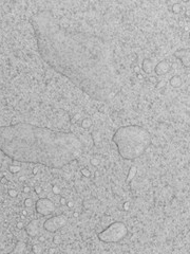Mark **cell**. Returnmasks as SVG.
Returning a JSON list of instances; mask_svg holds the SVG:
<instances>
[{
  "label": "cell",
  "instance_id": "6da1fadb",
  "mask_svg": "<svg viewBox=\"0 0 190 254\" xmlns=\"http://www.w3.org/2000/svg\"><path fill=\"white\" fill-rule=\"evenodd\" d=\"M38 52L51 68L97 102L115 96L118 74L108 39L90 28L65 26L50 11L31 17Z\"/></svg>",
  "mask_w": 190,
  "mask_h": 254
},
{
  "label": "cell",
  "instance_id": "7a4b0ae2",
  "mask_svg": "<svg viewBox=\"0 0 190 254\" xmlns=\"http://www.w3.org/2000/svg\"><path fill=\"white\" fill-rule=\"evenodd\" d=\"M0 150L19 163L60 169L80 156L84 144L72 132L16 123L0 126Z\"/></svg>",
  "mask_w": 190,
  "mask_h": 254
},
{
  "label": "cell",
  "instance_id": "3957f363",
  "mask_svg": "<svg viewBox=\"0 0 190 254\" xmlns=\"http://www.w3.org/2000/svg\"><path fill=\"white\" fill-rule=\"evenodd\" d=\"M112 141L116 145L119 156L124 160L132 161L147 150L151 144V134L142 126L127 125L119 127L114 132Z\"/></svg>",
  "mask_w": 190,
  "mask_h": 254
},
{
  "label": "cell",
  "instance_id": "277c9868",
  "mask_svg": "<svg viewBox=\"0 0 190 254\" xmlns=\"http://www.w3.org/2000/svg\"><path fill=\"white\" fill-rule=\"evenodd\" d=\"M128 234V229L124 222L115 221L98 233V239L105 244H115L124 239Z\"/></svg>",
  "mask_w": 190,
  "mask_h": 254
},
{
  "label": "cell",
  "instance_id": "5b68a950",
  "mask_svg": "<svg viewBox=\"0 0 190 254\" xmlns=\"http://www.w3.org/2000/svg\"><path fill=\"white\" fill-rule=\"evenodd\" d=\"M67 222H68V218L65 215L53 216L43 222V229L50 233H55L65 227Z\"/></svg>",
  "mask_w": 190,
  "mask_h": 254
},
{
  "label": "cell",
  "instance_id": "8992f818",
  "mask_svg": "<svg viewBox=\"0 0 190 254\" xmlns=\"http://www.w3.org/2000/svg\"><path fill=\"white\" fill-rule=\"evenodd\" d=\"M35 210L40 215L48 216V215H51L54 212L55 205L53 203V201L49 199V198H40L35 203Z\"/></svg>",
  "mask_w": 190,
  "mask_h": 254
},
{
  "label": "cell",
  "instance_id": "52a82bcc",
  "mask_svg": "<svg viewBox=\"0 0 190 254\" xmlns=\"http://www.w3.org/2000/svg\"><path fill=\"white\" fill-rule=\"evenodd\" d=\"M25 232L30 237H36L39 234V220L35 219V220H31L29 223H27L25 227Z\"/></svg>",
  "mask_w": 190,
  "mask_h": 254
},
{
  "label": "cell",
  "instance_id": "ba28073f",
  "mask_svg": "<svg viewBox=\"0 0 190 254\" xmlns=\"http://www.w3.org/2000/svg\"><path fill=\"white\" fill-rule=\"evenodd\" d=\"M170 69H171V65L166 61H162L157 63L156 66L154 67V72L156 73V75H166Z\"/></svg>",
  "mask_w": 190,
  "mask_h": 254
},
{
  "label": "cell",
  "instance_id": "9c48e42d",
  "mask_svg": "<svg viewBox=\"0 0 190 254\" xmlns=\"http://www.w3.org/2000/svg\"><path fill=\"white\" fill-rule=\"evenodd\" d=\"M174 56L177 59H180L182 64L186 67L189 68V51L188 50H179L174 53Z\"/></svg>",
  "mask_w": 190,
  "mask_h": 254
},
{
  "label": "cell",
  "instance_id": "30bf717a",
  "mask_svg": "<svg viewBox=\"0 0 190 254\" xmlns=\"http://www.w3.org/2000/svg\"><path fill=\"white\" fill-rule=\"evenodd\" d=\"M142 69L145 73H147V74L151 73L152 70L154 69V66H153V63H152L151 59H149V58L144 59V61H142Z\"/></svg>",
  "mask_w": 190,
  "mask_h": 254
},
{
  "label": "cell",
  "instance_id": "8fae6325",
  "mask_svg": "<svg viewBox=\"0 0 190 254\" xmlns=\"http://www.w3.org/2000/svg\"><path fill=\"white\" fill-rule=\"evenodd\" d=\"M169 85L173 87V88H179L182 85V78L179 75H174L169 79Z\"/></svg>",
  "mask_w": 190,
  "mask_h": 254
},
{
  "label": "cell",
  "instance_id": "7c38bea8",
  "mask_svg": "<svg viewBox=\"0 0 190 254\" xmlns=\"http://www.w3.org/2000/svg\"><path fill=\"white\" fill-rule=\"evenodd\" d=\"M25 251V244L23 241H17L15 249L11 253H23Z\"/></svg>",
  "mask_w": 190,
  "mask_h": 254
},
{
  "label": "cell",
  "instance_id": "4fadbf2b",
  "mask_svg": "<svg viewBox=\"0 0 190 254\" xmlns=\"http://www.w3.org/2000/svg\"><path fill=\"white\" fill-rule=\"evenodd\" d=\"M92 120L91 119H89V118H85V119H82V121H81V123H80V126L82 127L84 129H89L91 126H92Z\"/></svg>",
  "mask_w": 190,
  "mask_h": 254
},
{
  "label": "cell",
  "instance_id": "5bb4252c",
  "mask_svg": "<svg viewBox=\"0 0 190 254\" xmlns=\"http://www.w3.org/2000/svg\"><path fill=\"white\" fill-rule=\"evenodd\" d=\"M136 172H137V168L135 167V166H131L130 167V169H129V174H128V176H127V181L128 182H130L134 177H135V174H136Z\"/></svg>",
  "mask_w": 190,
  "mask_h": 254
},
{
  "label": "cell",
  "instance_id": "9a60e30c",
  "mask_svg": "<svg viewBox=\"0 0 190 254\" xmlns=\"http://www.w3.org/2000/svg\"><path fill=\"white\" fill-rule=\"evenodd\" d=\"M20 169H21V167L17 164H11L9 166V172L11 174H17V173L20 172Z\"/></svg>",
  "mask_w": 190,
  "mask_h": 254
},
{
  "label": "cell",
  "instance_id": "2e32d148",
  "mask_svg": "<svg viewBox=\"0 0 190 254\" xmlns=\"http://www.w3.org/2000/svg\"><path fill=\"white\" fill-rule=\"evenodd\" d=\"M34 204V201L32 198H25L24 200H23V205L25 206V208H31V206H33Z\"/></svg>",
  "mask_w": 190,
  "mask_h": 254
},
{
  "label": "cell",
  "instance_id": "e0dca14e",
  "mask_svg": "<svg viewBox=\"0 0 190 254\" xmlns=\"http://www.w3.org/2000/svg\"><path fill=\"white\" fill-rule=\"evenodd\" d=\"M181 9H182V6H181L180 3H174V4L172 5V7H171V10H172V12L174 14H179L181 12Z\"/></svg>",
  "mask_w": 190,
  "mask_h": 254
},
{
  "label": "cell",
  "instance_id": "ac0fdd59",
  "mask_svg": "<svg viewBox=\"0 0 190 254\" xmlns=\"http://www.w3.org/2000/svg\"><path fill=\"white\" fill-rule=\"evenodd\" d=\"M80 173H81V175H82V176H84L85 178H89V177H91V175H92V173H91L90 169L85 168V167L80 169Z\"/></svg>",
  "mask_w": 190,
  "mask_h": 254
},
{
  "label": "cell",
  "instance_id": "d6986e66",
  "mask_svg": "<svg viewBox=\"0 0 190 254\" xmlns=\"http://www.w3.org/2000/svg\"><path fill=\"white\" fill-rule=\"evenodd\" d=\"M7 195L12 198H15L18 196V192H17V190H15V189H10L7 190Z\"/></svg>",
  "mask_w": 190,
  "mask_h": 254
},
{
  "label": "cell",
  "instance_id": "ffe728a7",
  "mask_svg": "<svg viewBox=\"0 0 190 254\" xmlns=\"http://www.w3.org/2000/svg\"><path fill=\"white\" fill-rule=\"evenodd\" d=\"M90 163L92 164L93 166H95V167H97V166L100 164V160H99L98 158H92V159L90 160Z\"/></svg>",
  "mask_w": 190,
  "mask_h": 254
},
{
  "label": "cell",
  "instance_id": "44dd1931",
  "mask_svg": "<svg viewBox=\"0 0 190 254\" xmlns=\"http://www.w3.org/2000/svg\"><path fill=\"white\" fill-rule=\"evenodd\" d=\"M60 192H61V190L58 185H53L52 186V193L54 194V195H59Z\"/></svg>",
  "mask_w": 190,
  "mask_h": 254
},
{
  "label": "cell",
  "instance_id": "7402d4cb",
  "mask_svg": "<svg viewBox=\"0 0 190 254\" xmlns=\"http://www.w3.org/2000/svg\"><path fill=\"white\" fill-rule=\"evenodd\" d=\"M53 243H54L55 245H59V244L61 243V237L58 236V235L54 236V237H53Z\"/></svg>",
  "mask_w": 190,
  "mask_h": 254
},
{
  "label": "cell",
  "instance_id": "603a6c76",
  "mask_svg": "<svg viewBox=\"0 0 190 254\" xmlns=\"http://www.w3.org/2000/svg\"><path fill=\"white\" fill-rule=\"evenodd\" d=\"M41 251H42V250L40 248V246H38V245H34L33 246V252L34 253H40Z\"/></svg>",
  "mask_w": 190,
  "mask_h": 254
},
{
  "label": "cell",
  "instance_id": "cb8c5ba5",
  "mask_svg": "<svg viewBox=\"0 0 190 254\" xmlns=\"http://www.w3.org/2000/svg\"><path fill=\"white\" fill-rule=\"evenodd\" d=\"M34 192L36 193V195H40L42 193V188L41 186H35L34 188Z\"/></svg>",
  "mask_w": 190,
  "mask_h": 254
},
{
  "label": "cell",
  "instance_id": "d4e9b609",
  "mask_svg": "<svg viewBox=\"0 0 190 254\" xmlns=\"http://www.w3.org/2000/svg\"><path fill=\"white\" fill-rule=\"evenodd\" d=\"M67 201H68V200H67L66 197H60V198H59V203H60L61 205H66Z\"/></svg>",
  "mask_w": 190,
  "mask_h": 254
},
{
  "label": "cell",
  "instance_id": "484cf974",
  "mask_svg": "<svg viewBox=\"0 0 190 254\" xmlns=\"http://www.w3.org/2000/svg\"><path fill=\"white\" fill-rule=\"evenodd\" d=\"M24 223H23L22 221H19V222H17V224H16V228L17 229H19V230H21V229H24Z\"/></svg>",
  "mask_w": 190,
  "mask_h": 254
},
{
  "label": "cell",
  "instance_id": "4316f807",
  "mask_svg": "<svg viewBox=\"0 0 190 254\" xmlns=\"http://www.w3.org/2000/svg\"><path fill=\"white\" fill-rule=\"evenodd\" d=\"M130 206H131V204H130V202H125V203H124V210H125V211L128 212L129 210H130Z\"/></svg>",
  "mask_w": 190,
  "mask_h": 254
},
{
  "label": "cell",
  "instance_id": "83f0119b",
  "mask_svg": "<svg viewBox=\"0 0 190 254\" xmlns=\"http://www.w3.org/2000/svg\"><path fill=\"white\" fill-rule=\"evenodd\" d=\"M23 193H25V194H29V193H31V188L29 185H25V186H23Z\"/></svg>",
  "mask_w": 190,
  "mask_h": 254
},
{
  "label": "cell",
  "instance_id": "f1b7e54d",
  "mask_svg": "<svg viewBox=\"0 0 190 254\" xmlns=\"http://www.w3.org/2000/svg\"><path fill=\"white\" fill-rule=\"evenodd\" d=\"M67 206H68L69 209H73L74 208V202L73 201H67Z\"/></svg>",
  "mask_w": 190,
  "mask_h": 254
},
{
  "label": "cell",
  "instance_id": "f546056e",
  "mask_svg": "<svg viewBox=\"0 0 190 254\" xmlns=\"http://www.w3.org/2000/svg\"><path fill=\"white\" fill-rule=\"evenodd\" d=\"M0 183H1V184H6V183H7V179H6V178H4V177L1 178V180H0Z\"/></svg>",
  "mask_w": 190,
  "mask_h": 254
},
{
  "label": "cell",
  "instance_id": "4dcf8cb0",
  "mask_svg": "<svg viewBox=\"0 0 190 254\" xmlns=\"http://www.w3.org/2000/svg\"><path fill=\"white\" fill-rule=\"evenodd\" d=\"M38 240L40 241V243H45V241H46V237H45V236H39V237H38Z\"/></svg>",
  "mask_w": 190,
  "mask_h": 254
},
{
  "label": "cell",
  "instance_id": "1f68e13d",
  "mask_svg": "<svg viewBox=\"0 0 190 254\" xmlns=\"http://www.w3.org/2000/svg\"><path fill=\"white\" fill-rule=\"evenodd\" d=\"M25 180H26L25 176H20V177H19V181H20V182H24Z\"/></svg>",
  "mask_w": 190,
  "mask_h": 254
},
{
  "label": "cell",
  "instance_id": "d6a6232c",
  "mask_svg": "<svg viewBox=\"0 0 190 254\" xmlns=\"http://www.w3.org/2000/svg\"><path fill=\"white\" fill-rule=\"evenodd\" d=\"M56 251H57V250L55 249V248H50V249H49V253H51V254H52V253H55Z\"/></svg>",
  "mask_w": 190,
  "mask_h": 254
},
{
  "label": "cell",
  "instance_id": "836d02e7",
  "mask_svg": "<svg viewBox=\"0 0 190 254\" xmlns=\"http://www.w3.org/2000/svg\"><path fill=\"white\" fill-rule=\"evenodd\" d=\"M27 215V212L25 211V210H23V211H21V216H22V218L24 217V216H26Z\"/></svg>",
  "mask_w": 190,
  "mask_h": 254
},
{
  "label": "cell",
  "instance_id": "e575fe53",
  "mask_svg": "<svg viewBox=\"0 0 190 254\" xmlns=\"http://www.w3.org/2000/svg\"><path fill=\"white\" fill-rule=\"evenodd\" d=\"M74 119H75L76 121H77V120H79V119H80V114H79V113L75 114V116H74Z\"/></svg>",
  "mask_w": 190,
  "mask_h": 254
},
{
  "label": "cell",
  "instance_id": "d590c367",
  "mask_svg": "<svg viewBox=\"0 0 190 254\" xmlns=\"http://www.w3.org/2000/svg\"><path fill=\"white\" fill-rule=\"evenodd\" d=\"M138 79H142L144 78V76H142V73H137V76H136Z\"/></svg>",
  "mask_w": 190,
  "mask_h": 254
},
{
  "label": "cell",
  "instance_id": "8d00e7d4",
  "mask_svg": "<svg viewBox=\"0 0 190 254\" xmlns=\"http://www.w3.org/2000/svg\"><path fill=\"white\" fill-rule=\"evenodd\" d=\"M33 174H34V175H36V174H38V168H37V167H35V168H33Z\"/></svg>",
  "mask_w": 190,
  "mask_h": 254
},
{
  "label": "cell",
  "instance_id": "74e56055",
  "mask_svg": "<svg viewBox=\"0 0 190 254\" xmlns=\"http://www.w3.org/2000/svg\"><path fill=\"white\" fill-rule=\"evenodd\" d=\"M73 216H74L75 218H77V217L79 216V213H78V212H74V213H73Z\"/></svg>",
  "mask_w": 190,
  "mask_h": 254
},
{
  "label": "cell",
  "instance_id": "f35d334b",
  "mask_svg": "<svg viewBox=\"0 0 190 254\" xmlns=\"http://www.w3.org/2000/svg\"><path fill=\"white\" fill-rule=\"evenodd\" d=\"M164 84H165V82H160V83H158V85H160L161 87H163V86H164Z\"/></svg>",
  "mask_w": 190,
  "mask_h": 254
},
{
  "label": "cell",
  "instance_id": "ab89813d",
  "mask_svg": "<svg viewBox=\"0 0 190 254\" xmlns=\"http://www.w3.org/2000/svg\"><path fill=\"white\" fill-rule=\"evenodd\" d=\"M98 176H99V173H98V172H95V177H98Z\"/></svg>",
  "mask_w": 190,
  "mask_h": 254
},
{
  "label": "cell",
  "instance_id": "60d3db41",
  "mask_svg": "<svg viewBox=\"0 0 190 254\" xmlns=\"http://www.w3.org/2000/svg\"><path fill=\"white\" fill-rule=\"evenodd\" d=\"M186 16H187V17H189V10H187V12H186Z\"/></svg>",
  "mask_w": 190,
  "mask_h": 254
}]
</instances>
